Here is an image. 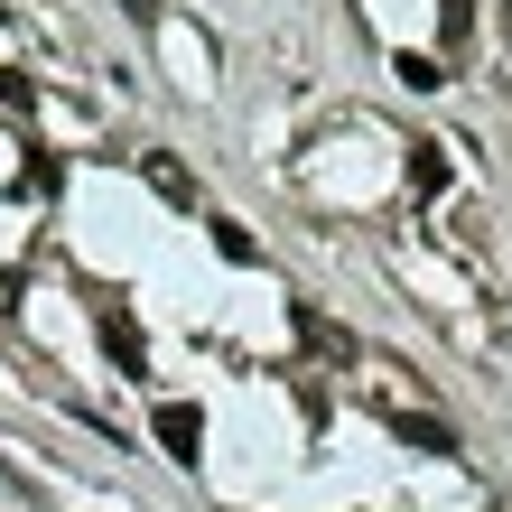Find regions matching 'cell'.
I'll use <instances>...</instances> for the list:
<instances>
[{"instance_id":"cell-1","label":"cell","mask_w":512,"mask_h":512,"mask_svg":"<svg viewBox=\"0 0 512 512\" xmlns=\"http://www.w3.org/2000/svg\"><path fill=\"white\" fill-rule=\"evenodd\" d=\"M149 429H159V447H168L177 466L205 457V410H196V401H159V419H149Z\"/></svg>"},{"instance_id":"cell-2","label":"cell","mask_w":512,"mask_h":512,"mask_svg":"<svg viewBox=\"0 0 512 512\" xmlns=\"http://www.w3.org/2000/svg\"><path fill=\"white\" fill-rule=\"evenodd\" d=\"M103 354H112V364H122V373H149V336H140V317L122 308V298H103Z\"/></svg>"},{"instance_id":"cell-3","label":"cell","mask_w":512,"mask_h":512,"mask_svg":"<svg viewBox=\"0 0 512 512\" xmlns=\"http://www.w3.org/2000/svg\"><path fill=\"white\" fill-rule=\"evenodd\" d=\"M391 438L419 447V457H457V429H447V419H429V410H391Z\"/></svg>"},{"instance_id":"cell-4","label":"cell","mask_w":512,"mask_h":512,"mask_svg":"<svg viewBox=\"0 0 512 512\" xmlns=\"http://www.w3.org/2000/svg\"><path fill=\"white\" fill-rule=\"evenodd\" d=\"M410 196H447V140H410Z\"/></svg>"},{"instance_id":"cell-5","label":"cell","mask_w":512,"mask_h":512,"mask_svg":"<svg viewBox=\"0 0 512 512\" xmlns=\"http://www.w3.org/2000/svg\"><path fill=\"white\" fill-rule=\"evenodd\" d=\"M140 177H149V187H159L168 205H196V177L177 168V159H159V149H149V159H140Z\"/></svg>"},{"instance_id":"cell-6","label":"cell","mask_w":512,"mask_h":512,"mask_svg":"<svg viewBox=\"0 0 512 512\" xmlns=\"http://www.w3.org/2000/svg\"><path fill=\"white\" fill-rule=\"evenodd\" d=\"M391 75H401L410 94H438V84H447V66H438V56H419V47H401V56H391Z\"/></svg>"},{"instance_id":"cell-7","label":"cell","mask_w":512,"mask_h":512,"mask_svg":"<svg viewBox=\"0 0 512 512\" xmlns=\"http://www.w3.org/2000/svg\"><path fill=\"white\" fill-rule=\"evenodd\" d=\"M298 336H308L317 354H336V364H345V354H354V336H345V326H326L317 308H298Z\"/></svg>"},{"instance_id":"cell-8","label":"cell","mask_w":512,"mask_h":512,"mask_svg":"<svg viewBox=\"0 0 512 512\" xmlns=\"http://www.w3.org/2000/svg\"><path fill=\"white\" fill-rule=\"evenodd\" d=\"M438 38H447V47L475 38V0H438Z\"/></svg>"},{"instance_id":"cell-9","label":"cell","mask_w":512,"mask_h":512,"mask_svg":"<svg viewBox=\"0 0 512 512\" xmlns=\"http://www.w3.org/2000/svg\"><path fill=\"white\" fill-rule=\"evenodd\" d=\"M215 252H224V261H261V243H252L243 224H215Z\"/></svg>"},{"instance_id":"cell-10","label":"cell","mask_w":512,"mask_h":512,"mask_svg":"<svg viewBox=\"0 0 512 512\" xmlns=\"http://www.w3.org/2000/svg\"><path fill=\"white\" fill-rule=\"evenodd\" d=\"M19 289H28V280H19V270H0V317H10V308H19Z\"/></svg>"},{"instance_id":"cell-11","label":"cell","mask_w":512,"mask_h":512,"mask_svg":"<svg viewBox=\"0 0 512 512\" xmlns=\"http://www.w3.org/2000/svg\"><path fill=\"white\" fill-rule=\"evenodd\" d=\"M122 19H140V28H159V0H122Z\"/></svg>"}]
</instances>
